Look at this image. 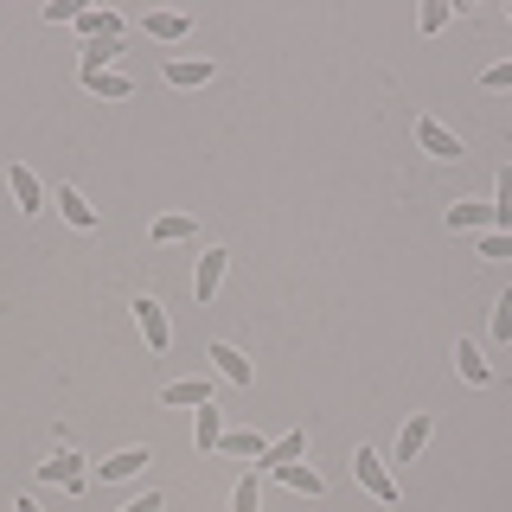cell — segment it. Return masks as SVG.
Listing matches in <instances>:
<instances>
[{
    "instance_id": "1",
    "label": "cell",
    "mask_w": 512,
    "mask_h": 512,
    "mask_svg": "<svg viewBox=\"0 0 512 512\" xmlns=\"http://www.w3.org/2000/svg\"><path fill=\"white\" fill-rule=\"evenodd\" d=\"M352 480H359V487L365 493H372V500L378 506H397V480H391V468H384V455H378V448H352Z\"/></svg>"
},
{
    "instance_id": "2",
    "label": "cell",
    "mask_w": 512,
    "mask_h": 512,
    "mask_svg": "<svg viewBox=\"0 0 512 512\" xmlns=\"http://www.w3.org/2000/svg\"><path fill=\"white\" fill-rule=\"evenodd\" d=\"M39 480H52V487H64V493H84V455H71V448H52V455L39 461Z\"/></svg>"
},
{
    "instance_id": "3",
    "label": "cell",
    "mask_w": 512,
    "mask_h": 512,
    "mask_svg": "<svg viewBox=\"0 0 512 512\" xmlns=\"http://www.w3.org/2000/svg\"><path fill=\"white\" fill-rule=\"evenodd\" d=\"M416 148L436 154V160H461V154H468V148H461V135H448L436 116H416Z\"/></svg>"
},
{
    "instance_id": "4",
    "label": "cell",
    "mask_w": 512,
    "mask_h": 512,
    "mask_svg": "<svg viewBox=\"0 0 512 512\" xmlns=\"http://www.w3.org/2000/svg\"><path fill=\"white\" fill-rule=\"evenodd\" d=\"M135 320H141V340H148L154 352H167L173 346V327H167V308H160L154 295H141L135 301Z\"/></svg>"
},
{
    "instance_id": "5",
    "label": "cell",
    "mask_w": 512,
    "mask_h": 512,
    "mask_svg": "<svg viewBox=\"0 0 512 512\" xmlns=\"http://www.w3.org/2000/svg\"><path fill=\"white\" fill-rule=\"evenodd\" d=\"M308 455V429H288L282 442H269L263 455H256V474H276V468H288V461H301Z\"/></svg>"
},
{
    "instance_id": "6",
    "label": "cell",
    "mask_w": 512,
    "mask_h": 512,
    "mask_svg": "<svg viewBox=\"0 0 512 512\" xmlns=\"http://www.w3.org/2000/svg\"><path fill=\"white\" fill-rule=\"evenodd\" d=\"M205 359H212V365H218V372L231 378V384H244V391L256 384V365H250V359H244V352H237L231 340H212V346H205Z\"/></svg>"
},
{
    "instance_id": "7",
    "label": "cell",
    "mask_w": 512,
    "mask_h": 512,
    "mask_svg": "<svg viewBox=\"0 0 512 512\" xmlns=\"http://www.w3.org/2000/svg\"><path fill=\"white\" fill-rule=\"evenodd\" d=\"M224 263H231V250H218V244L199 256V269H192V295H199V308L218 295V282H224Z\"/></svg>"
},
{
    "instance_id": "8",
    "label": "cell",
    "mask_w": 512,
    "mask_h": 512,
    "mask_svg": "<svg viewBox=\"0 0 512 512\" xmlns=\"http://www.w3.org/2000/svg\"><path fill=\"white\" fill-rule=\"evenodd\" d=\"M160 404H167V410H205V404H212V384H205V378H173L167 391H160Z\"/></svg>"
},
{
    "instance_id": "9",
    "label": "cell",
    "mask_w": 512,
    "mask_h": 512,
    "mask_svg": "<svg viewBox=\"0 0 512 512\" xmlns=\"http://www.w3.org/2000/svg\"><path fill=\"white\" fill-rule=\"evenodd\" d=\"M7 192H13L20 212H45V186H39V173H32V167H7Z\"/></svg>"
},
{
    "instance_id": "10",
    "label": "cell",
    "mask_w": 512,
    "mask_h": 512,
    "mask_svg": "<svg viewBox=\"0 0 512 512\" xmlns=\"http://www.w3.org/2000/svg\"><path fill=\"white\" fill-rule=\"evenodd\" d=\"M442 224H448V231H487V224H493V205H474V199H455V205H448V212H442Z\"/></svg>"
},
{
    "instance_id": "11",
    "label": "cell",
    "mask_w": 512,
    "mask_h": 512,
    "mask_svg": "<svg viewBox=\"0 0 512 512\" xmlns=\"http://www.w3.org/2000/svg\"><path fill=\"white\" fill-rule=\"evenodd\" d=\"M77 32H84V45L90 39H122V13L116 7H84L77 13Z\"/></svg>"
},
{
    "instance_id": "12",
    "label": "cell",
    "mask_w": 512,
    "mask_h": 512,
    "mask_svg": "<svg viewBox=\"0 0 512 512\" xmlns=\"http://www.w3.org/2000/svg\"><path fill=\"white\" fill-rule=\"evenodd\" d=\"M455 372H461V384H474V391H487V384H493V365H487V352H480V346H468V340L455 346Z\"/></svg>"
},
{
    "instance_id": "13",
    "label": "cell",
    "mask_w": 512,
    "mask_h": 512,
    "mask_svg": "<svg viewBox=\"0 0 512 512\" xmlns=\"http://www.w3.org/2000/svg\"><path fill=\"white\" fill-rule=\"evenodd\" d=\"M52 199H58L64 224H77V231H96V205H90V199H84V192H77V186H58Z\"/></svg>"
},
{
    "instance_id": "14",
    "label": "cell",
    "mask_w": 512,
    "mask_h": 512,
    "mask_svg": "<svg viewBox=\"0 0 512 512\" xmlns=\"http://www.w3.org/2000/svg\"><path fill=\"white\" fill-rule=\"evenodd\" d=\"M167 84L173 90H199V84H212V64L205 58H167Z\"/></svg>"
},
{
    "instance_id": "15",
    "label": "cell",
    "mask_w": 512,
    "mask_h": 512,
    "mask_svg": "<svg viewBox=\"0 0 512 512\" xmlns=\"http://www.w3.org/2000/svg\"><path fill=\"white\" fill-rule=\"evenodd\" d=\"M148 32H154V39H186V32H192V13H180V7H154L148 13Z\"/></svg>"
},
{
    "instance_id": "16",
    "label": "cell",
    "mask_w": 512,
    "mask_h": 512,
    "mask_svg": "<svg viewBox=\"0 0 512 512\" xmlns=\"http://www.w3.org/2000/svg\"><path fill=\"white\" fill-rule=\"evenodd\" d=\"M429 429H436L429 416H410V423L397 429V461H416V455H423V448H429Z\"/></svg>"
},
{
    "instance_id": "17",
    "label": "cell",
    "mask_w": 512,
    "mask_h": 512,
    "mask_svg": "<svg viewBox=\"0 0 512 512\" xmlns=\"http://www.w3.org/2000/svg\"><path fill=\"white\" fill-rule=\"evenodd\" d=\"M199 237V224L180 218V212H167V218H154V244H192Z\"/></svg>"
},
{
    "instance_id": "18",
    "label": "cell",
    "mask_w": 512,
    "mask_h": 512,
    "mask_svg": "<svg viewBox=\"0 0 512 512\" xmlns=\"http://www.w3.org/2000/svg\"><path fill=\"white\" fill-rule=\"evenodd\" d=\"M148 448H122V455H109L103 461V480H128V474H141V468H148Z\"/></svg>"
},
{
    "instance_id": "19",
    "label": "cell",
    "mask_w": 512,
    "mask_h": 512,
    "mask_svg": "<svg viewBox=\"0 0 512 512\" xmlns=\"http://www.w3.org/2000/svg\"><path fill=\"white\" fill-rule=\"evenodd\" d=\"M218 436H224V416H218V404H205V410H199V423H192V442H199V455H212Z\"/></svg>"
},
{
    "instance_id": "20",
    "label": "cell",
    "mask_w": 512,
    "mask_h": 512,
    "mask_svg": "<svg viewBox=\"0 0 512 512\" xmlns=\"http://www.w3.org/2000/svg\"><path fill=\"white\" fill-rule=\"evenodd\" d=\"M263 436H256V429H224V436H218V455H263Z\"/></svg>"
},
{
    "instance_id": "21",
    "label": "cell",
    "mask_w": 512,
    "mask_h": 512,
    "mask_svg": "<svg viewBox=\"0 0 512 512\" xmlns=\"http://www.w3.org/2000/svg\"><path fill=\"white\" fill-rule=\"evenodd\" d=\"M282 487H295V493H308V500H320V474L314 468H301V461H288V468H276Z\"/></svg>"
},
{
    "instance_id": "22",
    "label": "cell",
    "mask_w": 512,
    "mask_h": 512,
    "mask_svg": "<svg viewBox=\"0 0 512 512\" xmlns=\"http://www.w3.org/2000/svg\"><path fill=\"white\" fill-rule=\"evenodd\" d=\"M231 512H263V480H256V474H244L231 487Z\"/></svg>"
},
{
    "instance_id": "23",
    "label": "cell",
    "mask_w": 512,
    "mask_h": 512,
    "mask_svg": "<svg viewBox=\"0 0 512 512\" xmlns=\"http://www.w3.org/2000/svg\"><path fill=\"white\" fill-rule=\"evenodd\" d=\"M116 58H122V39H90L84 45V71H109Z\"/></svg>"
},
{
    "instance_id": "24",
    "label": "cell",
    "mask_w": 512,
    "mask_h": 512,
    "mask_svg": "<svg viewBox=\"0 0 512 512\" xmlns=\"http://www.w3.org/2000/svg\"><path fill=\"white\" fill-rule=\"evenodd\" d=\"M84 90H96V96H128L135 84H128L122 71H84Z\"/></svg>"
},
{
    "instance_id": "25",
    "label": "cell",
    "mask_w": 512,
    "mask_h": 512,
    "mask_svg": "<svg viewBox=\"0 0 512 512\" xmlns=\"http://www.w3.org/2000/svg\"><path fill=\"white\" fill-rule=\"evenodd\" d=\"M493 224L512 231V167H500V186H493Z\"/></svg>"
},
{
    "instance_id": "26",
    "label": "cell",
    "mask_w": 512,
    "mask_h": 512,
    "mask_svg": "<svg viewBox=\"0 0 512 512\" xmlns=\"http://www.w3.org/2000/svg\"><path fill=\"white\" fill-rule=\"evenodd\" d=\"M448 20H455V7H448V0H429V7H423V32H442Z\"/></svg>"
},
{
    "instance_id": "27",
    "label": "cell",
    "mask_w": 512,
    "mask_h": 512,
    "mask_svg": "<svg viewBox=\"0 0 512 512\" xmlns=\"http://www.w3.org/2000/svg\"><path fill=\"white\" fill-rule=\"evenodd\" d=\"M493 340H512V295L493 301Z\"/></svg>"
},
{
    "instance_id": "28",
    "label": "cell",
    "mask_w": 512,
    "mask_h": 512,
    "mask_svg": "<svg viewBox=\"0 0 512 512\" xmlns=\"http://www.w3.org/2000/svg\"><path fill=\"white\" fill-rule=\"evenodd\" d=\"M480 256H493V263H506V256H512V231H493V237H480Z\"/></svg>"
},
{
    "instance_id": "29",
    "label": "cell",
    "mask_w": 512,
    "mask_h": 512,
    "mask_svg": "<svg viewBox=\"0 0 512 512\" xmlns=\"http://www.w3.org/2000/svg\"><path fill=\"white\" fill-rule=\"evenodd\" d=\"M480 84H487V90H512V58L506 64H487V71H480Z\"/></svg>"
},
{
    "instance_id": "30",
    "label": "cell",
    "mask_w": 512,
    "mask_h": 512,
    "mask_svg": "<svg viewBox=\"0 0 512 512\" xmlns=\"http://www.w3.org/2000/svg\"><path fill=\"white\" fill-rule=\"evenodd\" d=\"M122 512H167V500H160V493H141V500H128Z\"/></svg>"
},
{
    "instance_id": "31",
    "label": "cell",
    "mask_w": 512,
    "mask_h": 512,
    "mask_svg": "<svg viewBox=\"0 0 512 512\" xmlns=\"http://www.w3.org/2000/svg\"><path fill=\"white\" fill-rule=\"evenodd\" d=\"M77 13H84L77 0H52V7H45V20H77Z\"/></svg>"
},
{
    "instance_id": "32",
    "label": "cell",
    "mask_w": 512,
    "mask_h": 512,
    "mask_svg": "<svg viewBox=\"0 0 512 512\" xmlns=\"http://www.w3.org/2000/svg\"><path fill=\"white\" fill-rule=\"evenodd\" d=\"M13 512H39V500H13Z\"/></svg>"
}]
</instances>
